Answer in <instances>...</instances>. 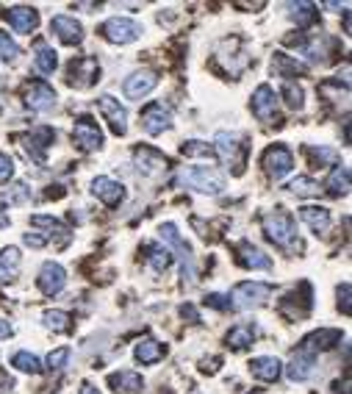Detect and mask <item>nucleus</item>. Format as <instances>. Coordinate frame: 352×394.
<instances>
[{"label":"nucleus","mask_w":352,"mask_h":394,"mask_svg":"<svg viewBox=\"0 0 352 394\" xmlns=\"http://www.w3.org/2000/svg\"><path fill=\"white\" fill-rule=\"evenodd\" d=\"M250 372H252V378H258V380H264V383H272V380L280 378L283 364L277 361L275 356H258V358H252L250 361Z\"/></svg>","instance_id":"24"},{"label":"nucleus","mask_w":352,"mask_h":394,"mask_svg":"<svg viewBox=\"0 0 352 394\" xmlns=\"http://www.w3.org/2000/svg\"><path fill=\"white\" fill-rule=\"evenodd\" d=\"M308 156L314 164H330V161H336V150H330V147H308Z\"/></svg>","instance_id":"43"},{"label":"nucleus","mask_w":352,"mask_h":394,"mask_svg":"<svg viewBox=\"0 0 352 394\" xmlns=\"http://www.w3.org/2000/svg\"><path fill=\"white\" fill-rule=\"evenodd\" d=\"M42 322L56 331V333H64V331H70V314L67 311H45L42 314Z\"/></svg>","instance_id":"38"},{"label":"nucleus","mask_w":352,"mask_h":394,"mask_svg":"<svg viewBox=\"0 0 352 394\" xmlns=\"http://www.w3.org/2000/svg\"><path fill=\"white\" fill-rule=\"evenodd\" d=\"M100 33L111 45H130L142 36V26L130 17H111L108 23H103Z\"/></svg>","instance_id":"7"},{"label":"nucleus","mask_w":352,"mask_h":394,"mask_svg":"<svg viewBox=\"0 0 352 394\" xmlns=\"http://www.w3.org/2000/svg\"><path fill=\"white\" fill-rule=\"evenodd\" d=\"M98 105H100V114L105 117V123L111 125V131L117 133V136H125L128 133L125 105H120V100H114L111 95H103L100 100H98Z\"/></svg>","instance_id":"14"},{"label":"nucleus","mask_w":352,"mask_h":394,"mask_svg":"<svg viewBox=\"0 0 352 394\" xmlns=\"http://www.w3.org/2000/svg\"><path fill=\"white\" fill-rule=\"evenodd\" d=\"M269 294H272V286H269V284H261V281H244V284H239V286L233 289V300H230V306L239 309V311H250V309L264 306V303L269 300Z\"/></svg>","instance_id":"2"},{"label":"nucleus","mask_w":352,"mask_h":394,"mask_svg":"<svg viewBox=\"0 0 352 394\" xmlns=\"http://www.w3.org/2000/svg\"><path fill=\"white\" fill-rule=\"evenodd\" d=\"M261 164H264V170H266V175L269 178H286L289 172H291V167H294V156H291V150L289 147H283V145H272L264 158H261Z\"/></svg>","instance_id":"9"},{"label":"nucleus","mask_w":352,"mask_h":394,"mask_svg":"<svg viewBox=\"0 0 352 394\" xmlns=\"http://www.w3.org/2000/svg\"><path fill=\"white\" fill-rule=\"evenodd\" d=\"M17 56H20V48H17V42L6 33V31H0V61H17Z\"/></svg>","instance_id":"39"},{"label":"nucleus","mask_w":352,"mask_h":394,"mask_svg":"<svg viewBox=\"0 0 352 394\" xmlns=\"http://www.w3.org/2000/svg\"><path fill=\"white\" fill-rule=\"evenodd\" d=\"M3 20L14 28L17 33H31L33 28L39 26V14L31 6H11V9H6L3 11Z\"/></svg>","instance_id":"15"},{"label":"nucleus","mask_w":352,"mask_h":394,"mask_svg":"<svg viewBox=\"0 0 352 394\" xmlns=\"http://www.w3.org/2000/svg\"><path fill=\"white\" fill-rule=\"evenodd\" d=\"M53 139H56V133L53 128H33L31 133H26L20 142H23V150H26V156L31 161H36V164H45V153H48V147L53 145Z\"/></svg>","instance_id":"10"},{"label":"nucleus","mask_w":352,"mask_h":394,"mask_svg":"<svg viewBox=\"0 0 352 394\" xmlns=\"http://www.w3.org/2000/svg\"><path fill=\"white\" fill-rule=\"evenodd\" d=\"M289 189H291V195H297V197H316V195H319V184H316L314 178H305V175L294 178V181L289 184Z\"/></svg>","instance_id":"36"},{"label":"nucleus","mask_w":352,"mask_h":394,"mask_svg":"<svg viewBox=\"0 0 352 394\" xmlns=\"http://www.w3.org/2000/svg\"><path fill=\"white\" fill-rule=\"evenodd\" d=\"M338 342H341V331H336V328H319V331H314V333H308L302 339L300 350L316 353V350H330V347H336Z\"/></svg>","instance_id":"22"},{"label":"nucleus","mask_w":352,"mask_h":394,"mask_svg":"<svg viewBox=\"0 0 352 394\" xmlns=\"http://www.w3.org/2000/svg\"><path fill=\"white\" fill-rule=\"evenodd\" d=\"M236 253H239V264L247 266V269H272V259L264 250H258L255 244H250V242L239 244Z\"/></svg>","instance_id":"25"},{"label":"nucleus","mask_w":352,"mask_h":394,"mask_svg":"<svg viewBox=\"0 0 352 394\" xmlns=\"http://www.w3.org/2000/svg\"><path fill=\"white\" fill-rule=\"evenodd\" d=\"M300 219L314 234H325L327 228H330V211L322 209V206H302Z\"/></svg>","instance_id":"26"},{"label":"nucleus","mask_w":352,"mask_h":394,"mask_svg":"<svg viewBox=\"0 0 352 394\" xmlns=\"http://www.w3.org/2000/svg\"><path fill=\"white\" fill-rule=\"evenodd\" d=\"M275 108H277L275 89H272V86H266V83H261V86L252 92V114H255L258 120H272Z\"/></svg>","instance_id":"21"},{"label":"nucleus","mask_w":352,"mask_h":394,"mask_svg":"<svg viewBox=\"0 0 352 394\" xmlns=\"http://www.w3.org/2000/svg\"><path fill=\"white\" fill-rule=\"evenodd\" d=\"M33 67L42 76H51L53 70L58 67V53L53 51L48 42H36V48H33Z\"/></svg>","instance_id":"27"},{"label":"nucleus","mask_w":352,"mask_h":394,"mask_svg":"<svg viewBox=\"0 0 352 394\" xmlns=\"http://www.w3.org/2000/svg\"><path fill=\"white\" fill-rule=\"evenodd\" d=\"M180 184L202 195H219L225 189V178L211 167H186L180 172Z\"/></svg>","instance_id":"1"},{"label":"nucleus","mask_w":352,"mask_h":394,"mask_svg":"<svg viewBox=\"0 0 352 394\" xmlns=\"http://www.w3.org/2000/svg\"><path fill=\"white\" fill-rule=\"evenodd\" d=\"M264 234L272 239L277 247H291V242L297 237V228L286 211H272L264 217Z\"/></svg>","instance_id":"4"},{"label":"nucleus","mask_w":352,"mask_h":394,"mask_svg":"<svg viewBox=\"0 0 352 394\" xmlns=\"http://www.w3.org/2000/svg\"><path fill=\"white\" fill-rule=\"evenodd\" d=\"M214 156L222 158L227 170L233 167L236 175L244 170V145H242L239 136H233V133L219 131L217 136H214Z\"/></svg>","instance_id":"3"},{"label":"nucleus","mask_w":352,"mask_h":394,"mask_svg":"<svg viewBox=\"0 0 352 394\" xmlns=\"http://www.w3.org/2000/svg\"><path fill=\"white\" fill-rule=\"evenodd\" d=\"M11 336V325L6 319H0V339H9Z\"/></svg>","instance_id":"50"},{"label":"nucleus","mask_w":352,"mask_h":394,"mask_svg":"<svg viewBox=\"0 0 352 394\" xmlns=\"http://www.w3.org/2000/svg\"><path fill=\"white\" fill-rule=\"evenodd\" d=\"M11 178H14V161L6 156V153H0V184H6Z\"/></svg>","instance_id":"45"},{"label":"nucleus","mask_w":352,"mask_h":394,"mask_svg":"<svg viewBox=\"0 0 352 394\" xmlns=\"http://www.w3.org/2000/svg\"><path fill=\"white\" fill-rule=\"evenodd\" d=\"M20 266V250L17 247H6L0 253V278H9L11 272H17Z\"/></svg>","instance_id":"37"},{"label":"nucleus","mask_w":352,"mask_h":394,"mask_svg":"<svg viewBox=\"0 0 352 394\" xmlns=\"http://www.w3.org/2000/svg\"><path fill=\"white\" fill-rule=\"evenodd\" d=\"M252 339H255V328H252V325H236V328L227 331V336H225L227 347H233V350L250 347Z\"/></svg>","instance_id":"29"},{"label":"nucleus","mask_w":352,"mask_h":394,"mask_svg":"<svg viewBox=\"0 0 352 394\" xmlns=\"http://www.w3.org/2000/svg\"><path fill=\"white\" fill-rule=\"evenodd\" d=\"M338 309L344 311V314H350V284H341L338 286Z\"/></svg>","instance_id":"46"},{"label":"nucleus","mask_w":352,"mask_h":394,"mask_svg":"<svg viewBox=\"0 0 352 394\" xmlns=\"http://www.w3.org/2000/svg\"><path fill=\"white\" fill-rule=\"evenodd\" d=\"M28 197H31V192H28L26 184H14L11 186V192L6 195V200H9V203H26Z\"/></svg>","instance_id":"44"},{"label":"nucleus","mask_w":352,"mask_h":394,"mask_svg":"<svg viewBox=\"0 0 352 394\" xmlns=\"http://www.w3.org/2000/svg\"><path fill=\"white\" fill-rule=\"evenodd\" d=\"M51 31L64 42V45H81V42H83V26L78 23L76 17H67V14L53 17Z\"/></svg>","instance_id":"16"},{"label":"nucleus","mask_w":352,"mask_h":394,"mask_svg":"<svg viewBox=\"0 0 352 394\" xmlns=\"http://www.w3.org/2000/svg\"><path fill=\"white\" fill-rule=\"evenodd\" d=\"M11 389H14V378L0 369V394H11Z\"/></svg>","instance_id":"47"},{"label":"nucleus","mask_w":352,"mask_h":394,"mask_svg":"<svg viewBox=\"0 0 352 394\" xmlns=\"http://www.w3.org/2000/svg\"><path fill=\"white\" fill-rule=\"evenodd\" d=\"M26 105L33 111H51L56 105V92L45 81H36V83L26 86Z\"/></svg>","instance_id":"20"},{"label":"nucleus","mask_w":352,"mask_h":394,"mask_svg":"<svg viewBox=\"0 0 352 394\" xmlns=\"http://www.w3.org/2000/svg\"><path fill=\"white\" fill-rule=\"evenodd\" d=\"M327 192H330L333 197H341V195L350 192V170H347L344 164L336 167V170L330 172V178H327Z\"/></svg>","instance_id":"30"},{"label":"nucleus","mask_w":352,"mask_h":394,"mask_svg":"<svg viewBox=\"0 0 352 394\" xmlns=\"http://www.w3.org/2000/svg\"><path fill=\"white\" fill-rule=\"evenodd\" d=\"M272 73L275 76H297V73H305V64L297 61V58H291V56H286V53H275V58H272Z\"/></svg>","instance_id":"31"},{"label":"nucleus","mask_w":352,"mask_h":394,"mask_svg":"<svg viewBox=\"0 0 352 394\" xmlns=\"http://www.w3.org/2000/svg\"><path fill=\"white\" fill-rule=\"evenodd\" d=\"M205 300H208V306H214V309H219V311L230 309V303H225V297H222V294H208Z\"/></svg>","instance_id":"48"},{"label":"nucleus","mask_w":352,"mask_h":394,"mask_svg":"<svg viewBox=\"0 0 352 394\" xmlns=\"http://www.w3.org/2000/svg\"><path fill=\"white\" fill-rule=\"evenodd\" d=\"M155 86H158L155 73H150V70H142V73H133L130 78H125V83H123V92H125V98H130V100H142L145 95H150Z\"/></svg>","instance_id":"17"},{"label":"nucleus","mask_w":352,"mask_h":394,"mask_svg":"<svg viewBox=\"0 0 352 394\" xmlns=\"http://www.w3.org/2000/svg\"><path fill=\"white\" fill-rule=\"evenodd\" d=\"M64 284H67V272H64V266L56 261H45L42 264V269H39V278H36V286L42 289V294H58V291L64 289Z\"/></svg>","instance_id":"13"},{"label":"nucleus","mask_w":352,"mask_h":394,"mask_svg":"<svg viewBox=\"0 0 352 394\" xmlns=\"http://www.w3.org/2000/svg\"><path fill=\"white\" fill-rule=\"evenodd\" d=\"M314 372H316V356H314V353H305V350H297V353L291 356L289 367H286L289 380H294V383H302V380L314 378Z\"/></svg>","instance_id":"18"},{"label":"nucleus","mask_w":352,"mask_h":394,"mask_svg":"<svg viewBox=\"0 0 352 394\" xmlns=\"http://www.w3.org/2000/svg\"><path fill=\"white\" fill-rule=\"evenodd\" d=\"M344 31L350 33V11H344Z\"/></svg>","instance_id":"52"},{"label":"nucleus","mask_w":352,"mask_h":394,"mask_svg":"<svg viewBox=\"0 0 352 394\" xmlns=\"http://www.w3.org/2000/svg\"><path fill=\"white\" fill-rule=\"evenodd\" d=\"M67 361H70V347H58L48 356V367L51 369H64Z\"/></svg>","instance_id":"42"},{"label":"nucleus","mask_w":352,"mask_h":394,"mask_svg":"<svg viewBox=\"0 0 352 394\" xmlns=\"http://www.w3.org/2000/svg\"><path fill=\"white\" fill-rule=\"evenodd\" d=\"M31 225H33V228H48L51 234H53V231H56V234H64V237L70 234L64 222H58V219H53V217H45V214H36V217H31Z\"/></svg>","instance_id":"41"},{"label":"nucleus","mask_w":352,"mask_h":394,"mask_svg":"<svg viewBox=\"0 0 352 394\" xmlns=\"http://www.w3.org/2000/svg\"><path fill=\"white\" fill-rule=\"evenodd\" d=\"M133 161H136V170L142 172V175H161L167 167H170V158L164 156V153H158L155 147H147V145H142L136 153H133Z\"/></svg>","instance_id":"12"},{"label":"nucleus","mask_w":352,"mask_h":394,"mask_svg":"<svg viewBox=\"0 0 352 394\" xmlns=\"http://www.w3.org/2000/svg\"><path fill=\"white\" fill-rule=\"evenodd\" d=\"M98 78H100V64H98V58H92V56L73 58L70 67H67V83H70L73 89H89Z\"/></svg>","instance_id":"6"},{"label":"nucleus","mask_w":352,"mask_h":394,"mask_svg":"<svg viewBox=\"0 0 352 394\" xmlns=\"http://www.w3.org/2000/svg\"><path fill=\"white\" fill-rule=\"evenodd\" d=\"M11 367H17L20 372H31V375H39L42 372V361L33 356V353H26L20 350L14 358H11Z\"/></svg>","instance_id":"35"},{"label":"nucleus","mask_w":352,"mask_h":394,"mask_svg":"<svg viewBox=\"0 0 352 394\" xmlns=\"http://www.w3.org/2000/svg\"><path fill=\"white\" fill-rule=\"evenodd\" d=\"M161 239L167 242V247H172L177 253V259H180V275H183V281H195V256H192V247L180 239L177 234V228L172 222H167V225H161Z\"/></svg>","instance_id":"5"},{"label":"nucleus","mask_w":352,"mask_h":394,"mask_svg":"<svg viewBox=\"0 0 352 394\" xmlns=\"http://www.w3.org/2000/svg\"><path fill=\"white\" fill-rule=\"evenodd\" d=\"M283 98H286V105H289V108H302V103H305V92H302V86L291 83V81H286V86H283Z\"/></svg>","instance_id":"40"},{"label":"nucleus","mask_w":352,"mask_h":394,"mask_svg":"<svg viewBox=\"0 0 352 394\" xmlns=\"http://www.w3.org/2000/svg\"><path fill=\"white\" fill-rule=\"evenodd\" d=\"M133 356H136V361H142V364H155V361H161V358L167 356V347L161 342H155V339H142V342L136 344Z\"/></svg>","instance_id":"28"},{"label":"nucleus","mask_w":352,"mask_h":394,"mask_svg":"<svg viewBox=\"0 0 352 394\" xmlns=\"http://www.w3.org/2000/svg\"><path fill=\"white\" fill-rule=\"evenodd\" d=\"M73 142L83 153H92V150H100L103 147V131L100 125L92 120V117H78L76 125H73Z\"/></svg>","instance_id":"8"},{"label":"nucleus","mask_w":352,"mask_h":394,"mask_svg":"<svg viewBox=\"0 0 352 394\" xmlns=\"http://www.w3.org/2000/svg\"><path fill=\"white\" fill-rule=\"evenodd\" d=\"M289 9H291L289 17H291L300 28L311 26V23L316 20V6H314V3H291Z\"/></svg>","instance_id":"32"},{"label":"nucleus","mask_w":352,"mask_h":394,"mask_svg":"<svg viewBox=\"0 0 352 394\" xmlns=\"http://www.w3.org/2000/svg\"><path fill=\"white\" fill-rule=\"evenodd\" d=\"M108 386L117 394H139L142 392V375L133 369H123V372H111L108 375Z\"/></svg>","instance_id":"23"},{"label":"nucleus","mask_w":352,"mask_h":394,"mask_svg":"<svg viewBox=\"0 0 352 394\" xmlns=\"http://www.w3.org/2000/svg\"><path fill=\"white\" fill-rule=\"evenodd\" d=\"M26 244H31V247H42V244H45V239L33 237V234H26Z\"/></svg>","instance_id":"49"},{"label":"nucleus","mask_w":352,"mask_h":394,"mask_svg":"<svg viewBox=\"0 0 352 394\" xmlns=\"http://www.w3.org/2000/svg\"><path fill=\"white\" fill-rule=\"evenodd\" d=\"M142 128L150 133V136L170 131L172 128V111L164 103H150L142 111Z\"/></svg>","instance_id":"11"},{"label":"nucleus","mask_w":352,"mask_h":394,"mask_svg":"<svg viewBox=\"0 0 352 394\" xmlns=\"http://www.w3.org/2000/svg\"><path fill=\"white\" fill-rule=\"evenodd\" d=\"M147 253H150V256H147V264H150L155 272H167V269L172 266V253H170L167 247H155V244H152Z\"/></svg>","instance_id":"34"},{"label":"nucleus","mask_w":352,"mask_h":394,"mask_svg":"<svg viewBox=\"0 0 352 394\" xmlns=\"http://www.w3.org/2000/svg\"><path fill=\"white\" fill-rule=\"evenodd\" d=\"M180 153L186 158H205V161H211V158H214V147L205 145V142L192 139V142H183V145H180Z\"/></svg>","instance_id":"33"},{"label":"nucleus","mask_w":352,"mask_h":394,"mask_svg":"<svg viewBox=\"0 0 352 394\" xmlns=\"http://www.w3.org/2000/svg\"><path fill=\"white\" fill-rule=\"evenodd\" d=\"M92 195H95L98 200H103L105 206H120V203L125 200V186L111 181V178H105V175H100V178L92 181Z\"/></svg>","instance_id":"19"},{"label":"nucleus","mask_w":352,"mask_h":394,"mask_svg":"<svg viewBox=\"0 0 352 394\" xmlns=\"http://www.w3.org/2000/svg\"><path fill=\"white\" fill-rule=\"evenodd\" d=\"M78 394H100V392H98V389H95L92 383H83V386H81V392H78Z\"/></svg>","instance_id":"51"}]
</instances>
